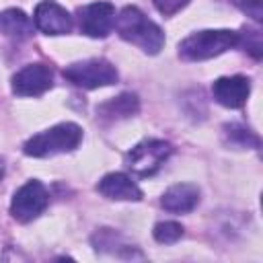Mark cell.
Returning <instances> with one entry per match:
<instances>
[{"mask_svg":"<svg viewBox=\"0 0 263 263\" xmlns=\"http://www.w3.org/2000/svg\"><path fill=\"white\" fill-rule=\"evenodd\" d=\"M113 27L117 29L119 37L138 45L142 51L154 55L162 49L164 45V33L162 29L150 21L140 8L136 6H125L117 16H115V23Z\"/></svg>","mask_w":263,"mask_h":263,"instance_id":"6da1fadb","label":"cell"},{"mask_svg":"<svg viewBox=\"0 0 263 263\" xmlns=\"http://www.w3.org/2000/svg\"><path fill=\"white\" fill-rule=\"evenodd\" d=\"M240 43L236 31L230 29H205L191 33L179 43V55L187 62H203L216 58Z\"/></svg>","mask_w":263,"mask_h":263,"instance_id":"7a4b0ae2","label":"cell"},{"mask_svg":"<svg viewBox=\"0 0 263 263\" xmlns=\"http://www.w3.org/2000/svg\"><path fill=\"white\" fill-rule=\"evenodd\" d=\"M82 142V129L76 123H58L49 129H43L35 136H31L23 150L27 156L33 158H45V156H53V154H64V152H72L78 148V144Z\"/></svg>","mask_w":263,"mask_h":263,"instance_id":"3957f363","label":"cell"},{"mask_svg":"<svg viewBox=\"0 0 263 263\" xmlns=\"http://www.w3.org/2000/svg\"><path fill=\"white\" fill-rule=\"evenodd\" d=\"M62 74L68 82H72L78 88H86V90L101 88V86H111L119 78L117 68L111 62L101 60V58L74 62V64L66 66Z\"/></svg>","mask_w":263,"mask_h":263,"instance_id":"277c9868","label":"cell"},{"mask_svg":"<svg viewBox=\"0 0 263 263\" xmlns=\"http://www.w3.org/2000/svg\"><path fill=\"white\" fill-rule=\"evenodd\" d=\"M171 154H173V146L168 142L150 138V140H142L127 152L125 164L138 177H152L166 162Z\"/></svg>","mask_w":263,"mask_h":263,"instance_id":"5b68a950","label":"cell"},{"mask_svg":"<svg viewBox=\"0 0 263 263\" xmlns=\"http://www.w3.org/2000/svg\"><path fill=\"white\" fill-rule=\"evenodd\" d=\"M47 201H49V195L43 183L37 179H31L14 191L10 201V214L18 222H31L47 208Z\"/></svg>","mask_w":263,"mask_h":263,"instance_id":"8992f818","label":"cell"},{"mask_svg":"<svg viewBox=\"0 0 263 263\" xmlns=\"http://www.w3.org/2000/svg\"><path fill=\"white\" fill-rule=\"evenodd\" d=\"M76 14H78L80 31L95 39L107 37L115 23V8L111 2H92L80 6Z\"/></svg>","mask_w":263,"mask_h":263,"instance_id":"52a82bcc","label":"cell"},{"mask_svg":"<svg viewBox=\"0 0 263 263\" xmlns=\"http://www.w3.org/2000/svg\"><path fill=\"white\" fill-rule=\"evenodd\" d=\"M53 86V72L45 64H29L12 76V92L16 97H39Z\"/></svg>","mask_w":263,"mask_h":263,"instance_id":"ba28073f","label":"cell"},{"mask_svg":"<svg viewBox=\"0 0 263 263\" xmlns=\"http://www.w3.org/2000/svg\"><path fill=\"white\" fill-rule=\"evenodd\" d=\"M33 25L45 35H64L72 31L70 12L53 0H43L35 6Z\"/></svg>","mask_w":263,"mask_h":263,"instance_id":"9c48e42d","label":"cell"},{"mask_svg":"<svg viewBox=\"0 0 263 263\" xmlns=\"http://www.w3.org/2000/svg\"><path fill=\"white\" fill-rule=\"evenodd\" d=\"M212 95L222 107L238 109L251 95V80L247 76H222L212 84Z\"/></svg>","mask_w":263,"mask_h":263,"instance_id":"30bf717a","label":"cell"},{"mask_svg":"<svg viewBox=\"0 0 263 263\" xmlns=\"http://www.w3.org/2000/svg\"><path fill=\"white\" fill-rule=\"evenodd\" d=\"M97 191L103 197L113 199V201H140L142 199V189L125 173H109V175H105L99 181Z\"/></svg>","mask_w":263,"mask_h":263,"instance_id":"8fae6325","label":"cell"},{"mask_svg":"<svg viewBox=\"0 0 263 263\" xmlns=\"http://www.w3.org/2000/svg\"><path fill=\"white\" fill-rule=\"evenodd\" d=\"M197 203H199V189L193 183H177L168 187L160 197V205L173 214H189L197 208Z\"/></svg>","mask_w":263,"mask_h":263,"instance_id":"7c38bea8","label":"cell"},{"mask_svg":"<svg viewBox=\"0 0 263 263\" xmlns=\"http://www.w3.org/2000/svg\"><path fill=\"white\" fill-rule=\"evenodd\" d=\"M140 109V101L136 95L132 92H123L103 105L97 107V117L105 123H113V121H119V119H127V117H134Z\"/></svg>","mask_w":263,"mask_h":263,"instance_id":"4fadbf2b","label":"cell"},{"mask_svg":"<svg viewBox=\"0 0 263 263\" xmlns=\"http://www.w3.org/2000/svg\"><path fill=\"white\" fill-rule=\"evenodd\" d=\"M0 29L14 39H27L33 33V21L18 8H8L0 14Z\"/></svg>","mask_w":263,"mask_h":263,"instance_id":"5bb4252c","label":"cell"},{"mask_svg":"<svg viewBox=\"0 0 263 263\" xmlns=\"http://www.w3.org/2000/svg\"><path fill=\"white\" fill-rule=\"evenodd\" d=\"M224 136H226V142L230 146H236V148H249V146L257 148L259 146V138L251 129H247V127H242L238 123L226 125L224 127Z\"/></svg>","mask_w":263,"mask_h":263,"instance_id":"9a60e30c","label":"cell"},{"mask_svg":"<svg viewBox=\"0 0 263 263\" xmlns=\"http://www.w3.org/2000/svg\"><path fill=\"white\" fill-rule=\"evenodd\" d=\"M156 242L160 245H175L181 236H183V226L179 222H173V220H166V222H158L152 230Z\"/></svg>","mask_w":263,"mask_h":263,"instance_id":"2e32d148","label":"cell"},{"mask_svg":"<svg viewBox=\"0 0 263 263\" xmlns=\"http://www.w3.org/2000/svg\"><path fill=\"white\" fill-rule=\"evenodd\" d=\"M156 10L162 14V16H173L177 14L181 8H185L189 4V0H152Z\"/></svg>","mask_w":263,"mask_h":263,"instance_id":"e0dca14e","label":"cell"},{"mask_svg":"<svg viewBox=\"0 0 263 263\" xmlns=\"http://www.w3.org/2000/svg\"><path fill=\"white\" fill-rule=\"evenodd\" d=\"M247 35L251 37L249 41L245 39L247 51H249L255 60H259V58H261V47H263V45H261V33H259V31H251V29H249V31H247Z\"/></svg>","mask_w":263,"mask_h":263,"instance_id":"ac0fdd59","label":"cell"},{"mask_svg":"<svg viewBox=\"0 0 263 263\" xmlns=\"http://www.w3.org/2000/svg\"><path fill=\"white\" fill-rule=\"evenodd\" d=\"M240 8H242V12L253 16L255 21L263 18V4H261V0H240Z\"/></svg>","mask_w":263,"mask_h":263,"instance_id":"d6986e66","label":"cell"},{"mask_svg":"<svg viewBox=\"0 0 263 263\" xmlns=\"http://www.w3.org/2000/svg\"><path fill=\"white\" fill-rule=\"evenodd\" d=\"M2 175H4V162H2V158H0V179H2Z\"/></svg>","mask_w":263,"mask_h":263,"instance_id":"ffe728a7","label":"cell"}]
</instances>
